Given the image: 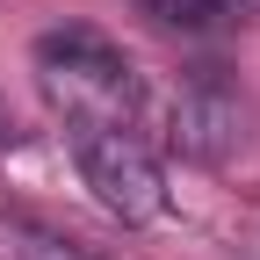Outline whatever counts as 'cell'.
I'll return each instance as SVG.
<instances>
[{"label": "cell", "instance_id": "3957f363", "mask_svg": "<svg viewBox=\"0 0 260 260\" xmlns=\"http://www.w3.org/2000/svg\"><path fill=\"white\" fill-rule=\"evenodd\" d=\"M239 138H246V116H239V102H232L224 87L195 80L188 94H174V145H181L188 159L224 167V159L239 152Z\"/></svg>", "mask_w": 260, "mask_h": 260}, {"label": "cell", "instance_id": "7a4b0ae2", "mask_svg": "<svg viewBox=\"0 0 260 260\" xmlns=\"http://www.w3.org/2000/svg\"><path fill=\"white\" fill-rule=\"evenodd\" d=\"M65 145L80 159V181L94 203L123 224H159L167 217V167L145 145V130H65Z\"/></svg>", "mask_w": 260, "mask_h": 260}, {"label": "cell", "instance_id": "5b68a950", "mask_svg": "<svg viewBox=\"0 0 260 260\" xmlns=\"http://www.w3.org/2000/svg\"><path fill=\"white\" fill-rule=\"evenodd\" d=\"M8 253H15V260H94V253H80L73 239H51V232H15Z\"/></svg>", "mask_w": 260, "mask_h": 260}, {"label": "cell", "instance_id": "8992f818", "mask_svg": "<svg viewBox=\"0 0 260 260\" xmlns=\"http://www.w3.org/2000/svg\"><path fill=\"white\" fill-rule=\"evenodd\" d=\"M15 138H22V130H15V116H8V109H0V152H8Z\"/></svg>", "mask_w": 260, "mask_h": 260}, {"label": "cell", "instance_id": "277c9868", "mask_svg": "<svg viewBox=\"0 0 260 260\" xmlns=\"http://www.w3.org/2000/svg\"><path fill=\"white\" fill-rule=\"evenodd\" d=\"M138 8H145L159 29H188V37H203V29H232V22H246L260 0H138Z\"/></svg>", "mask_w": 260, "mask_h": 260}, {"label": "cell", "instance_id": "6da1fadb", "mask_svg": "<svg viewBox=\"0 0 260 260\" xmlns=\"http://www.w3.org/2000/svg\"><path fill=\"white\" fill-rule=\"evenodd\" d=\"M37 94L51 102L58 130H138L145 123V87L138 65H130L102 29H44L37 51Z\"/></svg>", "mask_w": 260, "mask_h": 260}]
</instances>
